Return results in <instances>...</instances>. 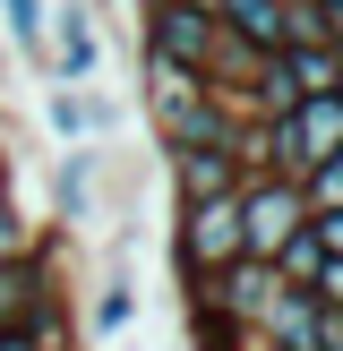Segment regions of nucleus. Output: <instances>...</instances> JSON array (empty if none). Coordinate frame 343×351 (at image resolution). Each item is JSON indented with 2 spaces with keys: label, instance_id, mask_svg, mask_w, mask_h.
<instances>
[{
  "label": "nucleus",
  "instance_id": "f257e3e1",
  "mask_svg": "<svg viewBox=\"0 0 343 351\" xmlns=\"http://www.w3.org/2000/svg\"><path fill=\"white\" fill-rule=\"evenodd\" d=\"M137 77H146V129H154V146H232V129L240 120L223 112L215 95H206V77L198 69H180V60H154V51H137Z\"/></svg>",
  "mask_w": 343,
  "mask_h": 351
},
{
  "label": "nucleus",
  "instance_id": "f03ea898",
  "mask_svg": "<svg viewBox=\"0 0 343 351\" xmlns=\"http://www.w3.org/2000/svg\"><path fill=\"white\" fill-rule=\"evenodd\" d=\"M232 257H240V189H232V197L172 206V266H180V283H198V274H223Z\"/></svg>",
  "mask_w": 343,
  "mask_h": 351
},
{
  "label": "nucleus",
  "instance_id": "7ed1b4c3",
  "mask_svg": "<svg viewBox=\"0 0 343 351\" xmlns=\"http://www.w3.org/2000/svg\"><path fill=\"white\" fill-rule=\"evenodd\" d=\"M300 223H309L300 180H274V171H249V180H240V257H257V266H266V257L283 249Z\"/></svg>",
  "mask_w": 343,
  "mask_h": 351
},
{
  "label": "nucleus",
  "instance_id": "20e7f679",
  "mask_svg": "<svg viewBox=\"0 0 343 351\" xmlns=\"http://www.w3.org/2000/svg\"><path fill=\"white\" fill-rule=\"evenodd\" d=\"M43 69H51V86H95V69H103L95 0H43Z\"/></svg>",
  "mask_w": 343,
  "mask_h": 351
},
{
  "label": "nucleus",
  "instance_id": "39448f33",
  "mask_svg": "<svg viewBox=\"0 0 343 351\" xmlns=\"http://www.w3.org/2000/svg\"><path fill=\"white\" fill-rule=\"evenodd\" d=\"M51 300H69L60 291V232L34 257H0V335H26L34 308H51Z\"/></svg>",
  "mask_w": 343,
  "mask_h": 351
},
{
  "label": "nucleus",
  "instance_id": "423d86ee",
  "mask_svg": "<svg viewBox=\"0 0 343 351\" xmlns=\"http://www.w3.org/2000/svg\"><path fill=\"white\" fill-rule=\"evenodd\" d=\"M206 43H215V17H206L198 0H146L137 51H154V60H180V69H206Z\"/></svg>",
  "mask_w": 343,
  "mask_h": 351
},
{
  "label": "nucleus",
  "instance_id": "0eeeda50",
  "mask_svg": "<svg viewBox=\"0 0 343 351\" xmlns=\"http://www.w3.org/2000/svg\"><path fill=\"white\" fill-rule=\"evenodd\" d=\"M95 180H103V146H60V163H51V232L95 223Z\"/></svg>",
  "mask_w": 343,
  "mask_h": 351
},
{
  "label": "nucleus",
  "instance_id": "6e6552de",
  "mask_svg": "<svg viewBox=\"0 0 343 351\" xmlns=\"http://www.w3.org/2000/svg\"><path fill=\"white\" fill-rule=\"evenodd\" d=\"M163 171H172V206L232 197V189H240V163H232V146H172V154H163Z\"/></svg>",
  "mask_w": 343,
  "mask_h": 351
},
{
  "label": "nucleus",
  "instance_id": "1a4fd4ad",
  "mask_svg": "<svg viewBox=\"0 0 343 351\" xmlns=\"http://www.w3.org/2000/svg\"><path fill=\"white\" fill-rule=\"evenodd\" d=\"M292 171H318V163H335L343 154V95H309V103H292Z\"/></svg>",
  "mask_w": 343,
  "mask_h": 351
},
{
  "label": "nucleus",
  "instance_id": "9d476101",
  "mask_svg": "<svg viewBox=\"0 0 343 351\" xmlns=\"http://www.w3.org/2000/svg\"><path fill=\"white\" fill-rule=\"evenodd\" d=\"M215 26L249 51H283V0H215Z\"/></svg>",
  "mask_w": 343,
  "mask_h": 351
},
{
  "label": "nucleus",
  "instance_id": "9b49d317",
  "mask_svg": "<svg viewBox=\"0 0 343 351\" xmlns=\"http://www.w3.org/2000/svg\"><path fill=\"white\" fill-rule=\"evenodd\" d=\"M137 326V283H129V266H112L95 283V300H86V335H103V343H120Z\"/></svg>",
  "mask_w": 343,
  "mask_h": 351
},
{
  "label": "nucleus",
  "instance_id": "f8f14e48",
  "mask_svg": "<svg viewBox=\"0 0 343 351\" xmlns=\"http://www.w3.org/2000/svg\"><path fill=\"white\" fill-rule=\"evenodd\" d=\"M43 129L60 146H95V95L86 86H43Z\"/></svg>",
  "mask_w": 343,
  "mask_h": 351
},
{
  "label": "nucleus",
  "instance_id": "ddd939ff",
  "mask_svg": "<svg viewBox=\"0 0 343 351\" xmlns=\"http://www.w3.org/2000/svg\"><path fill=\"white\" fill-rule=\"evenodd\" d=\"M180 335H189V351H232V343H249L223 308H206V300H180Z\"/></svg>",
  "mask_w": 343,
  "mask_h": 351
},
{
  "label": "nucleus",
  "instance_id": "4468645a",
  "mask_svg": "<svg viewBox=\"0 0 343 351\" xmlns=\"http://www.w3.org/2000/svg\"><path fill=\"white\" fill-rule=\"evenodd\" d=\"M43 240H51V223H34L26 206H17V189H9V197H0V257H34Z\"/></svg>",
  "mask_w": 343,
  "mask_h": 351
},
{
  "label": "nucleus",
  "instance_id": "2eb2a0df",
  "mask_svg": "<svg viewBox=\"0 0 343 351\" xmlns=\"http://www.w3.org/2000/svg\"><path fill=\"white\" fill-rule=\"evenodd\" d=\"M0 26L26 60H43V0H0Z\"/></svg>",
  "mask_w": 343,
  "mask_h": 351
},
{
  "label": "nucleus",
  "instance_id": "dca6fc26",
  "mask_svg": "<svg viewBox=\"0 0 343 351\" xmlns=\"http://www.w3.org/2000/svg\"><path fill=\"white\" fill-rule=\"evenodd\" d=\"M300 197H309V206H343V154L309 171V180H300Z\"/></svg>",
  "mask_w": 343,
  "mask_h": 351
},
{
  "label": "nucleus",
  "instance_id": "f3484780",
  "mask_svg": "<svg viewBox=\"0 0 343 351\" xmlns=\"http://www.w3.org/2000/svg\"><path fill=\"white\" fill-rule=\"evenodd\" d=\"M309 232H318L326 257H343V206H309Z\"/></svg>",
  "mask_w": 343,
  "mask_h": 351
},
{
  "label": "nucleus",
  "instance_id": "a211bd4d",
  "mask_svg": "<svg viewBox=\"0 0 343 351\" xmlns=\"http://www.w3.org/2000/svg\"><path fill=\"white\" fill-rule=\"evenodd\" d=\"M309 300H318V308H343V257H326V266H318V283H309Z\"/></svg>",
  "mask_w": 343,
  "mask_h": 351
},
{
  "label": "nucleus",
  "instance_id": "6ab92c4d",
  "mask_svg": "<svg viewBox=\"0 0 343 351\" xmlns=\"http://www.w3.org/2000/svg\"><path fill=\"white\" fill-rule=\"evenodd\" d=\"M318 17H326V51H343V0H318Z\"/></svg>",
  "mask_w": 343,
  "mask_h": 351
},
{
  "label": "nucleus",
  "instance_id": "aec40b11",
  "mask_svg": "<svg viewBox=\"0 0 343 351\" xmlns=\"http://www.w3.org/2000/svg\"><path fill=\"white\" fill-rule=\"evenodd\" d=\"M17 189V154H9V137H0V197Z\"/></svg>",
  "mask_w": 343,
  "mask_h": 351
},
{
  "label": "nucleus",
  "instance_id": "412c9836",
  "mask_svg": "<svg viewBox=\"0 0 343 351\" xmlns=\"http://www.w3.org/2000/svg\"><path fill=\"white\" fill-rule=\"evenodd\" d=\"M0 351H34V335H0Z\"/></svg>",
  "mask_w": 343,
  "mask_h": 351
},
{
  "label": "nucleus",
  "instance_id": "4be33fe9",
  "mask_svg": "<svg viewBox=\"0 0 343 351\" xmlns=\"http://www.w3.org/2000/svg\"><path fill=\"white\" fill-rule=\"evenodd\" d=\"M232 351H249V343H232Z\"/></svg>",
  "mask_w": 343,
  "mask_h": 351
},
{
  "label": "nucleus",
  "instance_id": "5701e85b",
  "mask_svg": "<svg viewBox=\"0 0 343 351\" xmlns=\"http://www.w3.org/2000/svg\"><path fill=\"white\" fill-rule=\"evenodd\" d=\"M129 351H137V343H129Z\"/></svg>",
  "mask_w": 343,
  "mask_h": 351
}]
</instances>
